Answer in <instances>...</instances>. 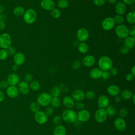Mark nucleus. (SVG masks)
<instances>
[{"instance_id":"aec40b11","label":"nucleus","mask_w":135,"mask_h":135,"mask_svg":"<svg viewBox=\"0 0 135 135\" xmlns=\"http://www.w3.org/2000/svg\"><path fill=\"white\" fill-rule=\"evenodd\" d=\"M95 63V59L92 55H88L85 56L82 59L83 64L86 67H91Z\"/></svg>"},{"instance_id":"4be33fe9","label":"nucleus","mask_w":135,"mask_h":135,"mask_svg":"<svg viewBox=\"0 0 135 135\" xmlns=\"http://www.w3.org/2000/svg\"><path fill=\"white\" fill-rule=\"evenodd\" d=\"M62 104L68 109H71L74 106L75 101L73 100L72 97L66 95L62 99Z\"/></svg>"},{"instance_id":"7c9ffc66","label":"nucleus","mask_w":135,"mask_h":135,"mask_svg":"<svg viewBox=\"0 0 135 135\" xmlns=\"http://www.w3.org/2000/svg\"><path fill=\"white\" fill-rule=\"evenodd\" d=\"M105 109H106L108 116L113 117L116 114V113H117L116 108L113 105H109Z\"/></svg>"},{"instance_id":"0eeeda50","label":"nucleus","mask_w":135,"mask_h":135,"mask_svg":"<svg viewBox=\"0 0 135 135\" xmlns=\"http://www.w3.org/2000/svg\"><path fill=\"white\" fill-rule=\"evenodd\" d=\"M108 114L105 108L98 109L94 113V119L99 123L104 122L107 119Z\"/></svg>"},{"instance_id":"412c9836","label":"nucleus","mask_w":135,"mask_h":135,"mask_svg":"<svg viewBox=\"0 0 135 135\" xmlns=\"http://www.w3.org/2000/svg\"><path fill=\"white\" fill-rule=\"evenodd\" d=\"M7 96L11 98H15L17 97L19 94L17 88L16 86L9 85L6 91Z\"/></svg>"},{"instance_id":"ddd939ff","label":"nucleus","mask_w":135,"mask_h":135,"mask_svg":"<svg viewBox=\"0 0 135 135\" xmlns=\"http://www.w3.org/2000/svg\"><path fill=\"white\" fill-rule=\"evenodd\" d=\"M17 89L19 93L23 95H26L30 91L29 84L24 81H21L17 84Z\"/></svg>"},{"instance_id":"f03ea898","label":"nucleus","mask_w":135,"mask_h":135,"mask_svg":"<svg viewBox=\"0 0 135 135\" xmlns=\"http://www.w3.org/2000/svg\"><path fill=\"white\" fill-rule=\"evenodd\" d=\"M61 117L62 120L68 123H73L77 119L76 112L71 109L64 110L62 113Z\"/></svg>"},{"instance_id":"09e8293b","label":"nucleus","mask_w":135,"mask_h":135,"mask_svg":"<svg viewBox=\"0 0 135 135\" xmlns=\"http://www.w3.org/2000/svg\"><path fill=\"white\" fill-rule=\"evenodd\" d=\"M9 84L7 80H2L0 81V89H5L8 88Z\"/></svg>"},{"instance_id":"4468645a","label":"nucleus","mask_w":135,"mask_h":135,"mask_svg":"<svg viewBox=\"0 0 135 135\" xmlns=\"http://www.w3.org/2000/svg\"><path fill=\"white\" fill-rule=\"evenodd\" d=\"M25 61V56L22 52H16L13 55V62L17 65H22Z\"/></svg>"},{"instance_id":"1a4fd4ad","label":"nucleus","mask_w":135,"mask_h":135,"mask_svg":"<svg viewBox=\"0 0 135 135\" xmlns=\"http://www.w3.org/2000/svg\"><path fill=\"white\" fill-rule=\"evenodd\" d=\"M34 119L37 123L44 124L47 121V116L43 111L39 110L34 114Z\"/></svg>"},{"instance_id":"69168bd1","label":"nucleus","mask_w":135,"mask_h":135,"mask_svg":"<svg viewBox=\"0 0 135 135\" xmlns=\"http://www.w3.org/2000/svg\"><path fill=\"white\" fill-rule=\"evenodd\" d=\"M4 11V7L2 5L0 4V14L3 12Z\"/></svg>"},{"instance_id":"0e129e2a","label":"nucleus","mask_w":135,"mask_h":135,"mask_svg":"<svg viewBox=\"0 0 135 135\" xmlns=\"http://www.w3.org/2000/svg\"><path fill=\"white\" fill-rule=\"evenodd\" d=\"M108 2L111 4H114L117 3V0H108Z\"/></svg>"},{"instance_id":"a18cd8bd","label":"nucleus","mask_w":135,"mask_h":135,"mask_svg":"<svg viewBox=\"0 0 135 135\" xmlns=\"http://www.w3.org/2000/svg\"><path fill=\"white\" fill-rule=\"evenodd\" d=\"M33 76L31 73H27L25 75L24 77V81L28 83H30L33 80Z\"/></svg>"},{"instance_id":"423d86ee","label":"nucleus","mask_w":135,"mask_h":135,"mask_svg":"<svg viewBox=\"0 0 135 135\" xmlns=\"http://www.w3.org/2000/svg\"><path fill=\"white\" fill-rule=\"evenodd\" d=\"M115 32L117 36L121 39H124L129 35L128 28L124 24L118 25L117 26L115 29Z\"/></svg>"},{"instance_id":"393cba45","label":"nucleus","mask_w":135,"mask_h":135,"mask_svg":"<svg viewBox=\"0 0 135 135\" xmlns=\"http://www.w3.org/2000/svg\"><path fill=\"white\" fill-rule=\"evenodd\" d=\"M102 71L99 68H94L90 72V76L93 79H98L101 78Z\"/></svg>"},{"instance_id":"de8ad7c7","label":"nucleus","mask_w":135,"mask_h":135,"mask_svg":"<svg viewBox=\"0 0 135 135\" xmlns=\"http://www.w3.org/2000/svg\"><path fill=\"white\" fill-rule=\"evenodd\" d=\"M74 106L75 107V108L77 109H78L79 110H81L84 109V108H85L84 104L83 102H81V101L76 102V103H75Z\"/></svg>"},{"instance_id":"e2e57ef3","label":"nucleus","mask_w":135,"mask_h":135,"mask_svg":"<svg viewBox=\"0 0 135 135\" xmlns=\"http://www.w3.org/2000/svg\"><path fill=\"white\" fill-rule=\"evenodd\" d=\"M131 74L134 76L135 75V66L134 65H133L131 69Z\"/></svg>"},{"instance_id":"a19ab883","label":"nucleus","mask_w":135,"mask_h":135,"mask_svg":"<svg viewBox=\"0 0 135 135\" xmlns=\"http://www.w3.org/2000/svg\"><path fill=\"white\" fill-rule=\"evenodd\" d=\"M8 55L6 51V49H1L0 50V60L3 61L6 60Z\"/></svg>"},{"instance_id":"39448f33","label":"nucleus","mask_w":135,"mask_h":135,"mask_svg":"<svg viewBox=\"0 0 135 135\" xmlns=\"http://www.w3.org/2000/svg\"><path fill=\"white\" fill-rule=\"evenodd\" d=\"M12 39L11 36L6 33L0 35V47L2 49H6L11 45Z\"/></svg>"},{"instance_id":"dca6fc26","label":"nucleus","mask_w":135,"mask_h":135,"mask_svg":"<svg viewBox=\"0 0 135 135\" xmlns=\"http://www.w3.org/2000/svg\"><path fill=\"white\" fill-rule=\"evenodd\" d=\"M6 80L9 85L16 86L20 82V77L16 73H11L8 75Z\"/></svg>"},{"instance_id":"2f4dec72","label":"nucleus","mask_w":135,"mask_h":135,"mask_svg":"<svg viewBox=\"0 0 135 135\" xmlns=\"http://www.w3.org/2000/svg\"><path fill=\"white\" fill-rule=\"evenodd\" d=\"M13 14L16 16H21L23 15L25 10L24 8L21 6H17L15 7L13 9Z\"/></svg>"},{"instance_id":"774afa93","label":"nucleus","mask_w":135,"mask_h":135,"mask_svg":"<svg viewBox=\"0 0 135 135\" xmlns=\"http://www.w3.org/2000/svg\"><path fill=\"white\" fill-rule=\"evenodd\" d=\"M1 17H2V16H1V14H0V20H1V19H2V18H1Z\"/></svg>"},{"instance_id":"6ab92c4d","label":"nucleus","mask_w":135,"mask_h":135,"mask_svg":"<svg viewBox=\"0 0 135 135\" xmlns=\"http://www.w3.org/2000/svg\"><path fill=\"white\" fill-rule=\"evenodd\" d=\"M72 98L74 101L77 102L82 101L85 98L84 92L80 89H77L74 90L72 93Z\"/></svg>"},{"instance_id":"603ef678","label":"nucleus","mask_w":135,"mask_h":135,"mask_svg":"<svg viewBox=\"0 0 135 135\" xmlns=\"http://www.w3.org/2000/svg\"><path fill=\"white\" fill-rule=\"evenodd\" d=\"M94 4L97 6H102L105 2L106 0H92Z\"/></svg>"},{"instance_id":"4c0bfd02","label":"nucleus","mask_w":135,"mask_h":135,"mask_svg":"<svg viewBox=\"0 0 135 135\" xmlns=\"http://www.w3.org/2000/svg\"><path fill=\"white\" fill-rule=\"evenodd\" d=\"M95 97V93L92 90H89L85 93V98L88 100H93Z\"/></svg>"},{"instance_id":"f704fd0d","label":"nucleus","mask_w":135,"mask_h":135,"mask_svg":"<svg viewBox=\"0 0 135 135\" xmlns=\"http://www.w3.org/2000/svg\"><path fill=\"white\" fill-rule=\"evenodd\" d=\"M30 89H31L32 90L36 91H38L40 89V84L39 82L36 80H32L29 85Z\"/></svg>"},{"instance_id":"e433bc0d","label":"nucleus","mask_w":135,"mask_h":135,"mask_svg":"<svg viewBox=\"0 0 135 135\" xmlns=\"http://www.w3.org/2000/svg\"><path fill=\"white\" fill-rule=\"evenodd\" d=\"M57 5L60 8H65L69 5V2L68 0H59L57 2Z\"/></svg>"},{"instance_id":"bf43d9fd","label":"nucleus","mask_w":135,"mask_h":135,"mask_svg":"<svg viewBox=\"0 0 135 135\" xmlns=\"http://www.w3.org/2000/svg\"><path fill=\"white\" fill-rule=\"evenodd\" d=\"M114 101L116 103H119L121 102L122 101V99L120 97V96H119V95H117L115 97V98H114Z\"/></svg>"},{"instance_id":"c85d7f7f","label":"nucleus","mask_w":135,"mask_h":135,"mask_svg":"<svg viewBox=\"0 0 135 135\" xmlns=\"http://www.w3.org/2000/svg\"><path fill=\"white\" fill-rule=\"evenodd\" d=\"M126 20L128 23L134 25L135 24V12L134 11L129 12L126 15Z\"/></svg>"},{"instance_id":"8fccbe9b","label":"nucleus","mask_w":135,"mask_h":135,"mask_svg":"<svg viewBox=\"0 0 135 135\" xmlns=\"http://www.w3.org/2000/svg\"><path fill=\"white\" fill-rule=\"evenodd\" d=\"M111 75L108 71H102L101 78L104 80H108L110 78Z\"/></svg>"},{"instance_id":"bb28decb","label":"nucleus","mask_w":135,"mask_h":135,"mask_svg":"<svg viewBox=\"0 0 135 135\" xmlns=\"http://www.w3.org/2000/svg\"><path fill=\"white\" fill-rule=\"evenodd\" d=\"M120 97L123 100H130L131 99L133 93L132 91L129 90H124L120 92Z\"/></svg>"},{"instance_id":"ea45409f","label":"nucleus","mask_w":135,"mask_h":135,"mask_svg":"<svg viewBox=\"0 0 135 135\" xmlns=\"http://www.w3.org/2000/svg\"><path fill=\"white\" fill-rule=\"evenodd\" d=\"M62 120V119L61 115H56L53 118L52 121L54 124H55V126H57V125L61 124Z\"/></svg>"},{"instance_id":"20e7f679","label":"nucleus","mask_w":135,"mask_h":135,"mask_svg":"<svg viewBox=\"0 0 135 135\" xmlns=\"http://www.w3.org/2000/svg\"><path fill=\"white\" fill-rule=\"evenodd\" d=\"M52 97L49 93L46 92L41 93L37 98V102L42 107L48 106L51 102Z\"/></svg>"},{"instance_id":"680f3d73","label":"nucleus","mask_w":135,"mask_h":135,"mask_svg":"<svg viewBox=\"0 0 135 135\" xmlns=\"http://www.w3.org/2000/svg\"><path fill=\"white\" fill-rule=\"evenodd\" d=\"M12 69L14 71H17L18 70V65L15 64H14L12 66Z\"/></svg>"},{"instance_id":"49530a36","label":"nucleus","mask_w":135,"mask_h":135,"mask_svg":"<svg viewBox=\"0 0 135 135\" xmlns=\"http://www.w3.org/2000/svg\"><path fill=\"white\" fill-rule=\"evenodd\" d=\"M71 66L74 70H78L81 67V63L79 61L76 60L72 63Z\"/></svg>"},{"instance_id":"5fc2aeb1","label":"nucleus","mask_w":135,"mask_h":135,"mask_svg":"<svg viewBox=\"0 0 135 135\" xmlns=\"http://www.w3.org/2000/svg\"><path fill=\"white\" fill-rule=\"evenodd\" d=\"M109 70V72L110 75H116L118 72V69L116 68H114L113 66H112Z\"/></svg>"},{"instance_id":"2eb2a0df","label":"nucleus","mask_w":135,"mask_h":135,"mask_svg":"<svg viewBox=\"0 0 135 135\" xmlns=\"http://www.w3.org/2000/svg\"><path fill=\"white\" fill-rule=\"evenodd\" d=\"M40 5L41 7L46 11H51L55 8V3L53 0H42Z\"/></svg>"},{"instance_id":"58836bf2","label":"nucleus","mask_w":135,"mask_h":135,"mask_svg":"<svg viewBox=\"0 0 135 135\" xmlns=\"http://www.w3.org/2000/svg\"><path fill=\"white\" fill-rule=\"evenodd\" d=\"M51 14L52 16L54 18H58L61 16V12L60 10L57 8H54L53 9L51 10Z\"/></svg>"},{"instance_id":"c03bdc74","label":"nucleus","mask_w":135,"mask_h":135,"mask_svg":"<svg viewBox=\"0 0 135 135\" xmlns=\"http://www.w3.org/2000/svg\"><path fill=\"white\" fill-rule=\"evenodd\" d=\"M6 50V51H7L8 55L13 56L16 53V50H15V47L11 45Z\"/></svg>"},{"instance_id":"7ed1b4c3","label":"nucleus","mask_w":135,"mask_h":135,"mask_svg":"<svg viewBox=\"0 0 135 135\" xmlns=\"http://www.w3.org/2000/svg\"><path fill=\"white\" fill-rule=\"evenodd\" d=\"M23 16L24 21L28 24H32L34 23L37 17L35 11L32 8H28L26 10Z\"/></svg>"},{"instance_id":"cd10ccee","label":"nucleus","mask_w":135,"mask_h":135,"mask_svg":"<svg viewBox=\"0 0 135 135\" xmlns=\"http://www.w3.org/2000/svg\"><path fill=\"white\" fill-rule=\"evenodd\" d=\"M61 89L59 87L57 86H54L51 89L49 94L52 98L59 97L61 94Z\"/></svg>"},{"instance_id":"6e6552de","label":"nucleus","mask_w":135,"mask_h":135,"mask_svg":"<svg viewBox=\"0 0 135 135\" xmlns=\"http://www.w3.org/2000/svg\"><path fill=\"white\" fill-rule=\"evenodd\" d=\"M114 19L112 17H108L105 18L102 22V28L105 31L111 30L115 25Z\"/></svg>"},{"instance_id":"c9c22d12","label":"nucleus","mask_w":135,"mask_h":135,"mask_svg":"<svg viewBox=\"0 0 135 135\" xmlns=\"http://www.w3.org/2000/svg\"><path fill=\"white\" fill-rule=\"evenodd\" d=\"M115 24H117L118 25L123 24L124 22V18L122 15H116L115 17L113 18Z\"/></svg>"},{"instance_id":"f3484780","label":"nucleus","mask_w":135,"mask_h":135,"mask_svg":"<svg viewBox=\"0 0 135 135\" xmlns=\"http://www.w3.org/2000/svg\"><path fill=\"white\" fill-rule=\"evenodd\" d=\"M107 91L108 94L110 95L115 97L120 94V89L118 85L115 84H111L108 86Z\"/></svg>"},{"instance_id":"b1692460","label":"nucleus","mask_w":135,"mask_h":135,"mask_svg":"<svg viewBox=\"0 0 135 135\" xmlns=\"http://www.w3.org/2000/svg\"><path fill=\"white\" fill-rule=\"evenodd\" d=\"M66 130L65 127L62 124L56 126L53 129V135H66Z\"/></svg>"},{"instance_id":"f257e3e1","label":"nucleus","mask_w":135,"mask_h":135,"mask_svg":"<svg viewBox=\"0 0 135 135\" xmlns=\"http://www.w3.org/2000/svg\"><path fill=\"white\" fill-rule=\"evenodd\" d=\"M99 68L102 71H109L112 66L113 62L111 58L108 56H102L98 60Z\"/></svg>"},{"instance_id":"a211bd4d","label":"nucleus","mask_w":135,"mask_h":135,"mask_svg":"<svg viewBox=\"0 0 135 135\" xmlns=\"http://www.w3.org/2000/svg\"><path fill=\"white\" fill-rule=\"evenodd\" d=\"M110 101L108 97L105 95H100L98 99V105L99 108H105L109 105Z\"/></svg>"},{"instance_id":"13d9d810","label":"nucleus","mask_w":135,"mask_h":135,"mask_svg":"<svg viewBox=\"0 0 135 135\" xmlns=\"http://www.w3.org/2000/svg\"><path fill=\"white\" fill-rule=\"evenodd\" d=\"M123 3L126 5H132L134 3L135 0H122Z\"/></svg>"},{"instance_id":"338daca9","label":"nucleus","mask_w":135,"mask_h":135,"mask_svg":"<svg viewBox=\"0 0 135 135\" xmlns=\"http://www.w3.org/2000/svg\"><path fill=\"white\" fill-rule=\"evenodd\" d=\"M134 98H135V94H134V93H133V95H132V98H131V99H132V102H133V104H134V103H135Z\"/></svg>"},{"instance_id":"473e14b6","label":"nucleus","mask_w":135,"mask_h":135,"mask_svg":"<svg viewBox=\"0 0 135 135\" xmlns=\"http://www.w3.org/2000/svg\"><path fill=\"white\" fill-rule=\"evenodd\" d=\"M50 104L51 106L53 108H57L61 106V101L58 97H53L52 98Z\"/></svg>"},{"instance_id":"864d4df0","label":"nucleus","mask_w":135,"mask_h":135,"mask_svg":"<svg viewBox=\"0 0 135 135\" xmlns=\"http://www.w3.org/2000/svg\"><path fill=\"white\" fill-rule=\"evenodd\" d=\"M128 31H129V35H131V36L134 37V36H135V26L134 25H133L132 26H131L129 28H128Z\"/></svg>"},{"instance_id":"6e6d98bb","label":"nucleus","mask_w":135,"mask_h":135,"mask_svg":"<svg viewBox=\"0 0 135 135\" xmlns=\"http://www.w3.org/2000/svg\"><path fill=\"white\" fill-rule=\"evenodd\" d=\"M6 27V23L4 20H0V30L3 31Z\"/></svg>"},{"instance_id":"052dcab7","label":"nucleus","mask_w":135,"mask_h":135,"mask_svg":"<svg viewBox=\"0 0 135 135\" xmlns=\"http://www.w3.org/2000/svg\"><path fill=\"white\" fill-rule=\"evenodd\" d=\"M4 100V94L3 92L0 90V102H2Z\"/></svg>"},{"instance_id":"79ce46f5","label":"nucleus","mask_w":135,"mask_h":135,"mask_svg":"<svg viewBox=\"0 0 135 135\" xmlns=\"http://www.w3.org/2000/svg\"><path fill=\"white\" fill-rule=\"evenodd\" d=\"M45 112V113L46 114V115L48 116H51V115H52V114L54 112V110H53V108L51 106H47L46 107L45 109V111H44Z\"/></svg>"},{"instance_id":"9d476101","label":"nucleus","mask_w":135,"mask_h":135,"mask_svg":"<svg viewBox=\"0 0 135 135\" xmlns=\"http://www.w3.org/2000/svg\"><path fill=\"white\" fill-rule=\"evenodd\" d=\"M76 35L78 40L79 41L84 42L88 39L89 37V33L86 28L81 27L77 31Z\"/></svg>"},{"instance_id":"37998d69","label":"nucleus","mask_w":135,"mask_h":135,"mask_svg":"<svg viewBox=\"0 0 135 135\" xmlns=\"http://www.w3.org/2000/svg\"><path fill=\"white\" fill-rule=\"evenodd\" d=\"M127 114H128V111L127 109L125 108H122L119 111V117L123 118L127 115Z\"/></svg>"},{"instance_id":"9b49d317","label":"nucleus","mask_w":135,"mask_h":135,"mask_svg":"<svg viewBox=\"0 0 135 135\" xmlns=\"http://www.w3.org/2000/svg\"><path fill=\"white\" fill-rule=\"evenodd\" d=\"M113 124L115 129L120 132L123 131L126 128V123L124 119L119 117L115 119Z\"/></svg>"},{"instance_id":"4d7b16f0","label":"nucleus","mask_w":135,"mask_h":135,"mask_svg":"<svg viewBox=\"0 0 135 135\" xmlns=\"http://www.w3.org/2000/svg\"><path fill=\"white\" fill-rule=\"evenodd\" d=\"M134 78V76L131 73H128L126 76V79L128 81H132Z\"/></svg>"},{"instance_id":"5701e85b","label":"nucleus","mask_w":135,"mask_h":135,"mask_svg":"<svg viewBox=\"0 0 135 135\" xmlns=\"http://www.w3.org/2000/svg\"><path fill=\"white\" fill-rule=\"evenodd\" d=\"M127 11V7L125 4L122 2H117L115 5V11L117 15H123Z\"/></svg>"},{"instance_id":"c756f323","label":"nucleus","mask_w":135,"mask_h":135,"mask_svg":"<svg viewBox=\"0 0 135 135\" xmlns=\"http://www.w3.org/2000/svg\"><path fill=\"white\" fill-rule=\"evenodd\" d=\"M78 49L79 52L82 54L86 53L89 50V46L85 42H81L78 45Z\"/></svg>"},{"instance_id":"72a5a7b5","label":"nucleus","mask_w":135,"mask_h":135,"mask_svg":"<svg viewBox=\"0 0 135 135\" xmlns=\"http://www.w3.org/2000/svg\"><path fill=\"white\" fill-rule=\"evenodd\" d=\"M40 109V105L39 104L35 101L32 102L30 104V110L33 113H35L38 111Z\"/></svg>"},{"instance_id":"3c124183","label":"nucleus","mask_w":135,"mask_h":135,"mask_svg":"<svg viewBox=\"0 0 135 135\" xmlns=\"http://www.w3.org/2000/svg\"><path fill=\"white\" fill-rule=\"evenodd\" d=\"M130 51V49L129 48H128L127 47H126V46L124 45H123L120 48V50H119V51L122 54H127Z\"/></svg>"},{"instance_id":"a878e982","label":"nucleus","mask_w":135,"mask_h":135,"mask_svg":"<svg viewBox=\"0 0 135 135\" xmlns=\"http://www.w3.org/2000/svg\"><path fill=\"white\" fill-rule=\"evenodd\" d=\"M135 38L132 36H128L124 38V45L129 48V49H132L134 46Z\"/></svg>"},{"instance_id":"f8f14e48","label":"nucleus","mask_w":135,"mask_h":135,"mask_svg":"<svg viewBox=\"0 0 135 135\" xmlns=\"http://www.w3.org/2000/svg\"><path fill=\"white\" fill-rule=\"evenodd\" d=\"M91 117V114L89 111L85 109L79 110L76 113V119L80 122H84L88 121Z\"/></svg>"}]
</instances>
